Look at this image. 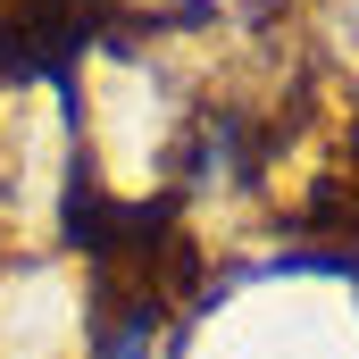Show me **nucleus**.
Segmentation results:
<instances>
[{"label": "nucleus", "mask_w": 359, "mask_h": 359, "mask_svg": "<svg viewBox=\"0 0 359 359\" xmlns=\"http://www.w3.org/2000/svg\"><path fill=\"white\" fill-rule=\"evenodd\" d=\"M84 359H168V318L151 301H126L117 318H100L84 334Z\"/></svg>", "instance_id": "obj_1"}]
</instances>
